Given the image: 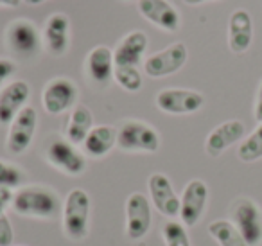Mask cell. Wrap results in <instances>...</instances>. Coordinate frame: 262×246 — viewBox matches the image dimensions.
<instances>
[{"mask_svg": "<svg viewBox=\"0 0 262 246\" xmlns=\"http://www.w3.org/2000/svg\"><path fill=\"white\" fill-rule=\"evenodd\" d=\"M11 207L18 216L49 219L59 210V198L52 189L31 185L22 187L13 194Z\"/></svg>", "mask_w": 262, "mask_h": 246, "instance_id": "1", "label": "cell"}, {"mask_svg": "<svg viewBox=\"0 0 262 246\" xmlns=\"http://www.w3.org/2000/svg\"><path fill=\"white\" fill-rule=\"evenodd\" d=\"M90 224V196L83 189L69 192L63 203V232L70 241H83Z\"/></svg>", "mask_w": 262, "mask_h": 246, "instance_id": "2", "label": "cell"}, {"mask_svg": "<svg viewBox=\"0 0 262 246\" xmlns=\"http://www.w3.org/2000/svg\"><path fill=\"white\" fill-rule=\"evenodd\" d=\"M117 148L129 153H157L160 135L142 120H126L117 133Z\"/></svg>", "mask_w": 262, "mask_h": 246, "instance_id": "3", "label": "cell"}, {"mask_svg": "<svg viewBox=\"0 0 262 246\" xmlns=\"http://www.w3.org/2000/svg\"><path fill=\"white\" fill-rule=\"evenodd\" d=\"M232 219L248 246L262 242V210L250 198H239L232 203Z\"/></svg>", "mask_w": 262, "mask_h": 246, "instance_id": "4", "label": "cell"}, {"mask_svg": "<svg viewBox=\"0 0 262 246\" xmlns=\"http://www.w3.org/2000/svg\"><path fill=\"white\" fill-rule=\"evenodd\" d=\"M187 58H189V51H187L185 44L176 42V44L165 47L164 51L157 52V54H151L144 61V72L149 77L171 76V74L178 72L185 65Z\"/></svg>", "mask_w": 262, "mask_h": 246, "instance_id": "5", "label": "cell"}, {"mask_svg": "<svg viewBox=\"0 0 262 246\" xmlns=\"http://www.w3.org/2000/svg\"><path fill=\"white\" fill-rule=\"evenodd\" d=\"M38 122V113L33 106H26L18 115L13 119L9 124L8 131V140H6V148L11 155H22L27 151L34 138V131H36Z\"/></svg>", "mask_w": 262, "mask_h": 246, "instance_id": "6", "label": "cell"}, {"mask_svg": "<svg viewBox=\"0 0 262 246\" xmlns=\"http://www.w3.org/2000/svg\"><path fill=\"white\" fill-rule=\"evenodd\" d=\"M205 105L203 94L187 88H164L157 95V106L171 115L194 113Z\"/></svg>", "mask_w": 262, "mask_h": 246, "instance_id": "7", "label": "cell"}, {"mask_svg": "<svg viewBox=\"0 0 262 246\" xmlns=\"http://www.w3.org/2000/svg\"><path fill=\"white\" fill-rule=\"evenodd\" d=\"M77 87L74 81L67 77H54L43 88L41 94V102L43 108L51 115H59V113L70 110L77 101Z\"/></svg>", "mask_w": 262, "mask_h": 246, "instance_id": "8", "label": "cell"}, {"mask_svg": "<svg viewBox=\"0 0 262 246\" xmlns=\"http://www.w3.org/2000/svg\"><path fill=\"white\" fill-rule=\"evenodd\" d=\"M151 228V203L142 192H133L126 199V235L140 241Z\"/></svg>", "mask_w": 262, "mask_h": 246, "instance_id": "9", "label": "cell"}, {"mask_svg": "<svg viewBox=\"0 0 262 246\" xmlns=\"http://www.w3.org/2000/svg\"><path fill=\"white\" fill-rule=\"evenodd\" d=\"M47 162L69 176H79L86 169V160L69 140L56 138L47 148Z\"/></svg>", "mask_w": 262, "mask_h": 246, "instance_id": "10", "label": "cell"}, {"mask_svg": "<svg viewBox=\"0 0 262 246\" xmlns=\"http://www.w3.org/2000/svg\"><path fill=\"white\" fill-rule=\"evenodd\" d=\"M208 201V187L203 180H190L180 198V217L185 227H194L201 219Z\"/></svg>", "mask_w": 262, "mask_h": 246, "instance_id": "11", "label": "cell"}, {"mask_svg": "<svg viewBox=\"0 0 262 246\" xmlns=\"http://www.w3.org/2000/svg\"><path fill=\"white\" fill-rule=\"evenodd\" d=\"M149 196L153 205L165 217L180 216V198L172 189V183L164 173H153L147 180Z\"/></svg>", "mask_w": 262, "mask_h": 246, "instance_id": "12", "label": "cell"}, {"mask_svg": "<svg viewBox=\"0 0 262 246\" xmlns=\"http://www.w3.org/2000/svg\"><path fill=\"white\" fill-rule=\"evenodd\" d=\"M31 88L26 81H13L0 90V126H8L26 108Z\"/></svg>", "mask_w": 262, "mask_h": 246, "instance_id": "13", "label": "cell"}, {"mask_svg": "<svg viewBox=\"0 0 262 246\" xmlns=\"http://www.w3.org/2000/svg\"><path fill=\"white\" fill-rule=\"evenodd\" d=\"M8 45L13 52L18 56H34L40 49V34L38 29L34 27L33 22L29 20H16L8 27V34H6Z\"/></svg>", "mask_w": 262, "mask_h": 246, "instance_id": "14", "label": "cell"}, {"mask_svg": "<svg viewBox=\"0 0 262 246\" xmlns=\"http://www.w3.org/2000/svg\"><path fill=\"white\" fill-rule=\"evenodd\" d=\"M139 11L153 26L167 33L180 29V13L167 0H139Z\"/></svg>", "mask_w": 262, "mask_h": 246, "instance_id": "15", "label": "cell"}, {"mask_svg": "<svg viewBox=\"0 0 262 246\" xmlns=\"http://www.w3.org/2000/svg\"><path fill=\"white\" fill-rule=\"evenodd\" d=\"M244 133H246V128L241 120H226L208 133L207 140H205V151L212 158H217L230 146L239 142L244 137Z\"/></svg>", "mask_w": 262, "mask_h": 246, "instance_id": "16", "label": "cell"}, {"mask_svg": "<svg viewBox=\"0 0 262 246\" xmlns=\"http://www.w3.org/2000/svg\"><path fill=\"white\" fill-rule=\"evenodd\" d=\"M253 40V22L246 9H235L228 22V47L235 54H244Z\"/></svg>", "mask_w": 262, "mask_h": 246, "instance_id": "17", "label": "cell"}, {"mask_svg": "<svg viewBox=\"0 0 262 246\" xmlns=\"http://www.w3.org/2000/svg\"><path fill=\"white\" fill-rule=\"evenodd\" d=\"M147 49V36L142 31L126 34L113 51L115 67H139Z\"/></svg>", "mask_w": 262, "mask_h": 246, "instance_id": "18", "label": "cell"}, {"mask_svg": "<svg viewBox=\"0 0 262 246\" xmlns=\"http://www.w3.org/2000/svg\"><path fill=\"white\" fill-rule=\"evenodd\" d=\"M69 31L70 20L65 13H54L49 16L43 29L45 47L52 56H63L69 51Z\"/></svg>", "mask_w": 262, "mask_h": 246, "instance_id": "19", "label": "cell"}, {"mask_svg": "<svg viewBox=\"0 0 262 246\" xmlns=\"http://www.w3.org/2000/svg\"><path fill=\"white\" fill-rule=\"evenodd\" d=\"M113 52L106 45H99L90 51L86 58V72L92 81L99 85H108L110 79L113 77Z\"/></svg>", "mask_w": 262, "mask_h": 246, "instance_id": "20", "label": "cell"}, {"mask_svg": "<svg viewBox=\"0 0 262 246\" xmlns=\"http://www.w3.org/2000/svg\"><path fill=\"white\" fill-rule=\"evenodd\" d=\"M117 133L119 130L113 126H94L83 142L84 153L92 158H101L108 155L117 146Z\"/></svg>", "mask_w": 262, "mask_h": 246, "instance_id": "21", "label": "cell"}, {"mask_svg": "<svg viewBox=\"0 0 262 246\" xmlns=\"http://www.w3.org/2000/svg\"><path fill=\"white\" fill-rule=\"evenodd\" d=\"M92 128H94V115H92L90 108L84 105L74 106L69 124H67V140L74 146L83 144Z\"/></svg>", "mask_w": 262, "mask_h": 246, "instance_id": "22", "label": "cell"}, {"mask_svg": "<svg viewBox=\"0 0 262 246\" xmlns=\"http://www.w3.org/2000/svg\"><path fill=\"white\" fill-rule=\"evenodd\" d=\"M208 234L219 242V246H248L241 232L235 228L232 221L217 219L208 224Z\"/></svg>", "mask_w": 262, "mask_h": 246, "instance_id": "23", "label": "cell"}, {"mask_svg": "<svg viewBox=\"0 0 262 246\" xmlns=\"http://www.w3.org/2000/svg\"><path fill=\"white\" fill-rule=\"evenodd\" d=\"M237 156L243 162H255V160L262 158V124H258L243 142H241L239 149H237Z\"/></svg>", "mask_w": 262, "mask_h": 246, "instance_id": "24", "label": "cell"}, {"mask_svg": "<svg viewBox=\"0 0 262 246\" xmlns=\"http://www.w3.org/2000/svg\"><path fill=\"white\" fill-rule=\"evenodd\" d=\"M113 77L127 92H139L142 88V76H140L137 67H115Z\"/></svg>", "mask_w": 262, "mask_h": 246, "instance_id": "25", "label": "cell"}, {"mask_svg": "<svg viewBox=\"0 0 262 246\" xmlns=\"http://www.w3.org/2000/svg\"><path fill=\"white\" fill-rule=\"evenodd\" d=\"M162 235H164L165 246H192L189 234L185 230V224L180 221H167L164 224Z\"/></svg>", "mask_w": 262, "mask_h": 246, "instance_id": "26", "label": "cell"}, {"mask_svg": "<svg viewBox=\"0 0 262 246\" xmlns=\"http://www.w3.org/2000/svg\"><path fill=\"white\" fill-rule=\"evenodd\" d=\"M24 180V171L6 160H0V187H18Z\"/></svg>", "mask_w": 262, "mask_h": 246, "instance_id": "27", "label": "cell"}, {"mask_svg": "<svg viewBox=\"0 0 262 246\" xmlns=\"http://www.w3.org/2000/svg\"><path fill=\"white\" fill-rule=\"evenodd\" d=\"M13 244V224L8 219V216L0 217V246Z\"/></svg>", "mask_w": 262, "mask_h": 246, "instance_id": "28", "label": "cell"}, {"mask_svg": "<svg viewBox=\"0 0 262 246\" xmlns=\"http://www.w3.org/2000/svg\"><path fill=\"white\" fill-rule=\"evenodd\" d=\"M16 72V63L13 59H8V58H0V88L13 74Z\"/></svg>", "mask_w": 262, "mask_h": 246, "instance_id": "29", "label": "cell"}, {"mask_svg": "<svg viewBox=\"0 0 262 246\" xmlns=\"http://www.w3.org/2000/svg\"><path fill=\"white\" fill-rule=\"evenodd\" d=\"M13 201V191L9 187H0V217L6 216V209Z\"/></svg>", "mask_w": 262, "mask_h": 246, "instance_id": "30", "label": "cell"}, {"mask_svg": "<svg viewBox=\"0 0 262 246\" xmlns=\"http://www.w3.org/2000/svg\"><path fill=\"white\" fill-rule=\"evenodd\" d=\"M255 119L258 124H262V81L257 90V101H255Z\"/></svg>", "mask_w": 262, "mask_h": 246, "instance_id": "31", "label": "cell"}, {"mask_svg": "<svg viewBox=\"0 0 262 246\" xmlns=\"http://www.w3.org/2000/svg\"><path fill=\"white\" fill-rule=\"evenodd\" d=\"M22 0H0V6H6V8H18Z\"/></svg>", "mask_w": 262, "mask_h": 246, "instance_id": "32", "label": "cell"}, {"mask_svg": "<svg viewBox=\"0 0 262 246\" xmlns=\"http://www.w3.org/2000/svg\"><path fill=\"white\" fill-rule=\"evenodd\" d=\"M183 2L190 6H198V4H203V2H208V0H183Z\"/></svg>", "mask_w": 262, "mask_h": 246, "instance_id": "33", "label": "cell"}, {"mask_svg": "<svg viewBox=\"0 0 262 246\" xmlns=\"http://www.w3.org/2000/svg\"><path fill=\"white\" fill-rule=\"evenodd\" d=\"M24 2L29 6H38V4H41V2H47V0H24Z\"/></svg>", "mask_w": 262, "mask_h": 246, "instance_id": "34", "label": "cell"}, {"mask_svg": "<svg viewBox=\"0 0 262 246\" xmlns=\"http://www.w3.org/2000/svg\"><path fill=\"white\" fill-rule=\"evenodd\" d=\"M120 2H127V0H120Z\"/></svg>", "mask_w": 262, "mask_h": 246, "instance_id": "35", "label": "cell"}]
</instances>
